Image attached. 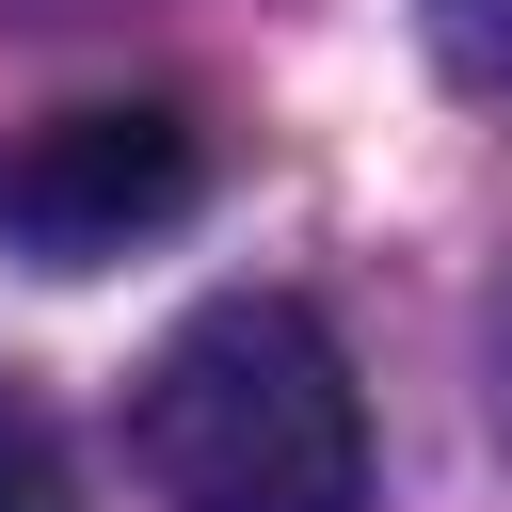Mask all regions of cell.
Here are the masks:
<instances>
[{"instance_id": "obj_1", "label": "cell", "mask_w": 512, "mask_h": 512, "mask_svg": "<svg viewBox=\"0 0 512 512\" xmlns=\"http://www.w3.org/2000/svg\"><path fill=\"white\" fill-rule=\"evenodd\" d=\"M128 464L160 512H368V400L352 352L288 288L192 304L128 384Z\"/></svg>"}, {"instance_id": "obj_2", "label": "cell", "mask_w": 512, "mask_h": 512, "mask_svg": "<svg viewBox=\"0 0 512 512\" xmlns=\"http://www.w3.org/2000/svg\"><path fill=\"white\" fill-rule=\"evenodd\" d=\"M192 208H208V128L176 96H80L0 160V240L32 272H96V256H128Z\"/></svg>"}, {"instance_id": "obj_3", "label": "cell", "mask_w": 512, "mask_h": 512, "mask_svg": "<svg viewBox=\"0 0 512 512\" xmlns=\"http://www.w3.org/2000/svg\"><path fill=\"white\" fill-rule=\"evenodd\" d=\"M0 512H80V448L16 368H0Z\"/></svg>"}, {"instance_id": "obj_4", "label": "cell", "mask_w": 512, "mask_h": 512, "mask_svg": "<svg viewBox=\"0 0 512 512\" xmlns=\"http://www.w3.org/2000/svg\"><path fill=\"white\" fill-rule=\"evenodd\" d=\"M416 32L464 96H512V0H416Z\"/></svg>"}, {"instance_id": "obj_5", "label": "cell", "mask_w": 512, "mask_h": 512, "mask_svg": "<svg viewBox=\"0 0 512 512\" xmlns=\"http://www.w3.org/2000/svg\"><path fill=\"white\" fill-rule=\"evenodd\" d=\"M480 400H496V448H512V272H496V304H480Z\"/></svg>"}]
</instances>
